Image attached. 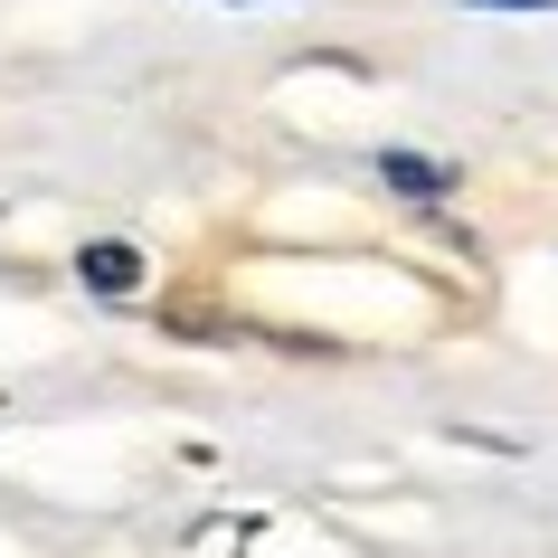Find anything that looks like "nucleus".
<instances>
[{
    "instance_id": "f257e3e1",
    "label": "nucleus",
    "mask_w": 558,
    "mask_h": 558,
    "mask_svg": "<svg viewBox=\"0 0 558 558\" xmlns=\"http://www.w3.org/2000/svg\"><path fill=\"white\" fill-rule=\"evenodd\" d=\"M76 275H86L95 294H133V284H143V246H123V236H95L86 256H76Z\"/></svg>"
},
{
    "instance_id": "f03ea898",
    "label": "nucleus",
    "mask_w": 558,
    "mask_h": 558,
    "mask_svg": "<svg viewBox=\"0 0 558 558\" xmlns=\"http://www.w3.org/2000/svg\"><path fill=\"white\" fill-rule=\"evenodd\" d=\"M379 171H388V190H408V199H426V208H436V199H445V190H454V180H445V171H436V161H416V151H388Z\"/></svg>"
},
{
    "instance_id": "7ed1b4c3",
    "label": "nucleus",
    "mask_w": 558,
    "mask_h": 558,
    "mask_svg": "<svg viewBox=\"0 0 558 558\" xmlns=\"http://www.w3.org/2000/svg\"><path fill=\"white\" fill-rule=\"evenodd\" d=\"M483 10H549V0H483Z\"/></svg>"
}]
</instances>
